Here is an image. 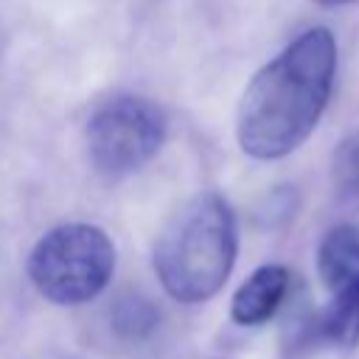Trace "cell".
Segmentation results:
<instances>
[{
    "mask_svg": "<svg viewBox=\"0 0 359 359\" xmlns=\"http://www.w3.org/2000/svg\"><path fill=\"white\" fill-rule=\"evenodd\" d=\"M289 292V269L280 264L258 266L233 294L230 317L238 325H261L266 323L283 303Z\"/></svg>",
    "mask_w": 359,
    "mask_h": 359,
    "instance_id": "5",
    "label": "cell"
},
{
    "mask_svg": "<svg viewBox=\"0 0 359 359\" xmlns=\"http://www.w3.org/2000/svg\"><path fill=\"white\" fill-rule=\"evenodd\" d=\"M337 42L328 28H309L266 62L247 84L236 137L255 160H280L309 140L331 98Z\"/></svg>",
    "mask_w": 359,
    "mask_h": 359,
    "instance_id": "1",
    "label": "cell"
},
{
    "mask_svg": "<svg viewBox=\"0 0 359 359\" xmlns=\"http://www.w3.org/2000/svg\"><path fill=\"white\" fill-rule=\"evenodd\" d=\"M320 6H348V3H356V0H317Z\"/></svg>",
    "mask_w": 359,
    "mask_h": 359,
    "instance_id": "11",
    "label": "cell"
},
{
    "mask_svg": "<svg viewBox=\"0 0 359 359\" xmlns=\"http://www.w3.org/2000/svg\"><path fill=\"white\" fill-rule=\"evenodd\" d=\"M165 140V115L140 95H115L87 121L90 163L104 177H126L143 168Z\"/></svg>",
    "mask_w": 359,
    "mask_h": 359,
    "instance_id": "4",
    "label": "cell"
},
{
    "mask_svg": "<svg viewBox=\"0 0 359 359\" xmlns=\"http://www.w3.org/2000/svg\"><path fill=\"white\" fill-rule=\"evenodd\" d=\"M317 272L328 292L359 286V227L337 224L317 247Z\"/></svg>",
    "mask_w": 359,
    "mask_h": 359,
    "instance_id": "6",
    "label": "cell"
},
{
    "mask_svg": "<svg viewBox=\"0 0 359 359\" xmlns=\"http://www.w3.org/2000/svg\"><path fill=\"white\" fill-rule=\"evenodd\" d=\"M236 250L238 236L230 205L205 191L182 202L163 224L154 244V272L174 300L205 303L230 278Z\"/></svg>",
    "mask_w": 359,
    "mask_h": 359,
    "instance_id": "2",
    "label": "cell"
},
{
    "mask_svg": "<svg viewBox=\"0 0 359 359\" xmlns=\"http://www.w3.org/2000/svg\"><path fill=\"white\" fill-rule=\"evenodd\" d=\"M31 359H81V356H73V353H65V351H45V353H36Z\"/></svg>",
    "mask_w": 359,
    "mask_h": 359,
    "instance_id": "10",
    "label": "cell"
},
{
    "mask_svg": "<svg viewBox=\"0 0 359 359\" xmlns=\"http://www.w3.org/2000/svg\"><path fill=\"white\" fill-rule=\"evenodd\" d=\"M154 325V314L143 300H123V306L118 309V328L129 331L132 337L149 331Z\"/></svg>",
    "mask_w": 359,
    "mask_h": 359,
    "instance_id": "9",
    "label": "cell"
},
{
    "mask_svg": "<svg viewBox=\"0 0 359 359\" xmlns=\"http://www.w3.org/2000/svg\"><path fill=\"white\" fill-rule=\"evenodd\" d=\"M331 177L345 199H359V129L339 140L331 157Z\"/></svg>",
    "mask_w": 359,
    "mask_h": 359,
    "instance_id": "8",
    "label": "cell"
},
{
    "mask_svg": "<svg viewBox=\"0 0 359 359\" xmlns=\"http://www.w3.org/2000/svg\"><path fill=\"white\" fill-rule=\"evenodd\" d=\"M115 272L112 238L87 222L48 230L28 255L34 289L56 306H81L98 297Z\"/></svg>",
    "mask_w": 359,
    "mask_h": 359,
    "instance_id": "3",
    "label": "cell"
},
{
    "mask_svg": "<svg viewBox=\"0 0 359 359\" xmlns=\"http://www.w3.org/2000/svg\"><path fill=\"white\" fill-rule=\"evenodd\" d=\"M314 337L339 348L359 345V286L331 292V300L314 317Z\"/></svg>",
    "mask_w": 359,
    "mask_h": 359,
    "instance_id": "7",
    "label": "cell"
}]
</instances>
